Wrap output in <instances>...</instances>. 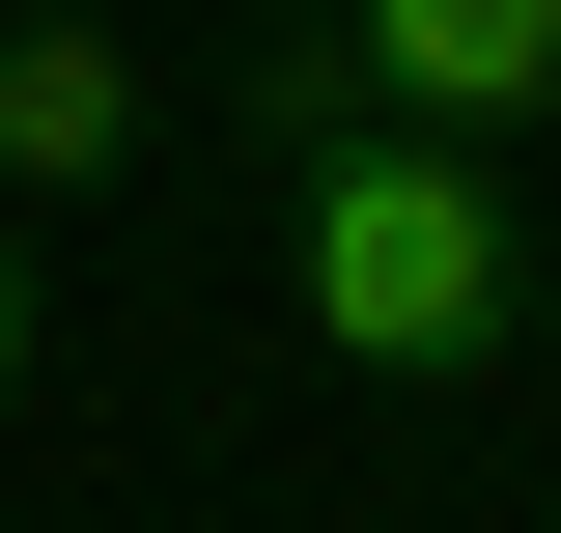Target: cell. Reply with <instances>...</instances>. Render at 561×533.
I'll use <instances>...</instances> for the list:
<instances>
[{"label":"cell","mask_w":561,"mask_h":533,"mask_svg":"<svg viewBox=\"0 0 561 533\" xmlns=\"http://www.w3.org/2000/svg\"><path fill=\"white\" fill-rule=\"evenodd\" d=\"M337 84L393 140H534L561 113V0H337Z\"/></svg>","instance_id":"2"},{"label":"cell","mask_w":561,"mask_h":533,"mask_svg":"<svg viewBox=\"0 0 561 533\" xmlns=\"http://www.w3.org/2000/svg\"><path fill=\"white\" fill-rule=\"evenodd\" d=\"M280 281H309V337H337L365 394H478L505 337H534V225H505V169H478V140H393V113L280 140Z\"/></svg>","instance_id":"1"},{"label":"cell","mask_w":561,"mask_h":533,"mask_svg":"<svg viewBox=\"0 0 561 533\" xmlns=\"http://www.w3.org/2000/svg\"><path fill=\"white\" fill-rule=\"evenodd\" d=\"M140 140V57H113V0H0V197H84Z\"/></svg>","instance_id":"3"},{"label":"cell","mask_w":561,"mask_h":533,"mask_svg":"<svg viewBox=\"0 0 561 533\" xmlns=\"http://www.w3.org/2000/svg\"><path fill=\"white\" fill-rule=\"evenodd\" d=\"M28 365H57V309H28V225H0V421H28Z\"/></svg>","instance_id":"4"}]
</instances>
